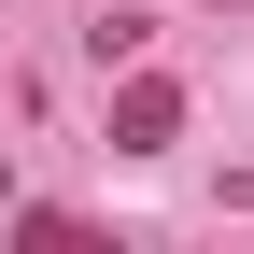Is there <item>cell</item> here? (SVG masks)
<instances>
[{
    "instance_id": "6da1fadb",
    "label": "cell",
    "mask_w": 254,
    "mask_h": 254,
    "mask_svg": "<svg viewBox=\"0 0 254 254\" xmlns=\"http://www.w3.org/2000/svg\"><path fill=\"white\" fill-rule=\"evenodd\" d=\"M170 141H184V85L170 71H127L113 85V155H170Z\"/></svg>"
}]
</instances>
